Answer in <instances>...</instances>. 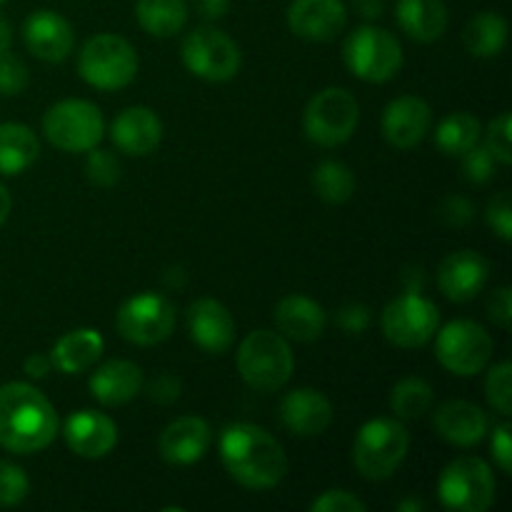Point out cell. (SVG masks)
<instances>
[{
  "label": "cell",
  "mask_w": 512,
  "mask_h": 512,
  "mask_svg": "<svg viewBox=\"0 0 512 512\" xmlns=\"http://www.w3.org/2000/svg\"><path fill=\"white\" fill-rule=\"evenodd\" d=\"M220 458L230 478L250 490L275 488L288 473L283 445L253 423H233L223 430Z\"/></svg>",
  "instance_id": "cell-1"
},
{
  "label": "cell",
  "mask_w": 512,
  "mask_h": 512,
  "mask_svg": "<svg viewBox=\"0 0 512 512\" xmlns=\"http://www.w3.org/2000/svg\"><path fill=\"white\" fill-rule=\"evenodd\" d=\"M58 435V415L38 388L8 383L0 388V445L15 455H33Z\"/></svg>",
  "instance_id": "cell-2"
},
{
  "label": "cell",
  "mask_w": 512,
  "mask_h": 512,
  "mask_svg": "<svg viewBox=\"0 0 512 512\" xmlns=\"http://www.w3.org/2000/svg\"><path fill=\"white\" fill-rule=\"evenodd\" d=\"M295 368L288 340L273 330H253L238 348L240 378L258 393H278Z\"/></svg>",
  "instance_id": "cell-3"
},
{
  "label": "cell",
  "mask_w": 512,
  "mask_h": 512,
  "mask_svg": "<svg viewBox=\"0 0 512 512\" xmlns=\"http://www.w3.org/2000/svg\"><path fill=\"white\" fill-rule=\"evenodd\" d=\"M410 435L400 420L375 418L358 430L353 443V463L365 480H388L403 465Z\"/></svg>",
  "instance_id": "cell-4"
},
{
  "label": "cell",
  "mask_w": 512,
  "mask_h": 512,
  "mask_svg": "<svg viewBox=\"0 0 512 512\" xmlns=\"http://www.w3.org/2000/svg\"><path fill=\"white\" fill-rule=\"evenodd\" d=\"M78 73L93 88L120 90L138 75V53L120 35H93L78 55Z\"/></svg>",
  "instance_id": "cell-5"
},
{
  "label": "cell",
  "mask_w": 512,
  "mask_h": 512,
  "mask_svg": "<svg viewBox=\"0 0 512 512\" xmlns=\"http://www.w3.org/2000/svg\"><path fill=\"white\" fill-rule=\"evenodd\" d=\"M345 65L365 83H385L403 68V48L393 33L378 25H360L348 35L343 48Z\"/></svg>",
  "instance_id": "cell-6"
},
{
  "label": "cell",
  "mask_w": 512,
  "mask_h": 512,
  "mask_svg": "<svg viewBox=\"0 0 512 512\" xmlns=\"http://www.w3.org/2000/svg\"><path fill=\"white\" fill-rule=\"evenodd\" d=\"M43 133L58 150L88 153L103 140L105 120L98 105L88 100H60L45 113Z\"/></svg>",
  "instance_id": "cell-7"
},
{
  "label": "cell",
  "mask_w": 512,
  "mask_h": 512,
  "mask_svg": "<svg viewBox=\"0 0 512 512\" xmlns=\"http://www.w3.org/2000/svg\"><path fill=\"white\" fill-rule=\"evenodd\" d=\"M438 495L443 508L453 512H485L495 500V475L485 460L465 455L445 465Z\"/></svg>",
  "instance_id": "cell-8"
},
{
  "label": "cell",
  "mask_w": 512,
  "mask_h": 512,
  "mask_svg": "<svg viewBox=\"0 0 512 512\" xmlns=\"http://www.w3.org/2000/svg\"><path fill=\"white\" fill-rule=\"evenodd\" d=\"M495 343L475 320H453L435 333V355L440 365L458 378H473L488 368Z\"/></svg>",
  "instance_id": "cell-9"
},
{
  "label": "cell",
  "mask_w": 512,
  "mask_h": 512,
  "mask_svg": "<svg viewBox=\"0 0 512 512\" xmlns=\"http://www.w3.org/2000/svg\"><path fill=\"white\" fill-rule=\"evenodd\" d=\"M360 120V105L345 88H325L308 103L303 128L313 143L335 148L353 138Z\"/></svg>",
  "instance_id": "cell-10"
},
{
  "label": "cell",
  "mask_w": 512,
  "mask_h": 512,
  "mask_svg": "<svg viewBox=\"0 0 512 512\" xmlns=\"http://www.w3.org/2000/svg\"><path fill=\"white\" fill-rule=\"evenodd\" d=\"M180 53H183L185 68L208 83H225L235 78L243 63L235 40L213 25H200L193 33L185 35Z\"/></svg>",
  "instance_id": "cell-11"
},
{
  "label": "cell",
  "mask_w": 512,
  "mask_h": 512,
  "mask_svg": "<svg viewBox=\"0 0 512 512\" xmlns=\"http://www.w3.org/2000/svg\"><path fill=\"white\" fill-rule=\"evenodd\" d=\"M383 333L398 348H423L440 328V310L433 300L405 290L383 310Z\"/></svg>",
  "instance_id": "cell-12"
},
{
  "label": "cell",
  "mask_w": 512,
  "mask_h": 512,
  "mask_svg": "<svg viewBox=\"0 0 512 512\" xmlns=\"http://www.w3.org/2000/svg\"><path fill=\"white\" fill-rule=\"evenodd\" d=\"M115 325L128 343L158 345L173 333L175 305L163 293H138L120 305Z\"/></svg>",
  "instance_id": "cell-13"
},
{
  "label": "cell",
  "mask_w": 512,
  "mask_h": 512,
  "mask_svg": "<svg viewBox=\"0 0 512 512\" xmlns=\"http://www.w3.org/2000/svg\"><path fill=\"white\" fill-rule=\"evenodd\" d=\"M348 23L343 0H293L288 8V25L298 38L310 43H328L338 38Z\"/></svg>",
  "instance_id": "cell-14"
},
{
  "label": "cell",
  "mask_w": 512,
  "mask_h": 512,
  "mask_svg": "<svg viewBox=\"0 0 512 512\" xmlns=\"http://www.w3.org/2000/svg\"><path fill=\"white\" fill-rule=\"evenodd\" d=\"M490 278V263L475 250H455L438 265V288L453 303H468Z\"/></svg>",
  "instance_id": "cell-15"
},
{
  "label": "cell",
  "mask_w": 512,
  "mask_h": 512,
  "mask_svg": "<svg viewBox=\"0 0 512 512\" xmlns=\"http://www.w3.org/2000/svg\"><path fill=\"white\" fill-rule=\"evenodd\" d=\"M23 40L25 48L35 58L45 63H60L70 55L75 43L73 25L53 10H35L25 18L23 23Z\"/></svg>",
  "instance_id": "cell-16"
},
{
  "label": "cell",
  "mask_w": 512,
  "mask_h": 512,
  "mask_svg": "<svg viewBox=\"0 0 512 512\" xmlns=\"http://www.w3.org/2000/svg\"><path fill=\"white\" fill-rule=\"evenodd\" d=\"M188 333L210 355L228 353L235 340L233 313L220 300L200 298L188 308Z\"/></svg>",
  "instance_id": "cell-17"
},
{
  "label": "cell",
  "mask_w": 512,
  "mask_h": 512,
  "mask_svg": "<svg viewBox=\"0 0 512 512\" xmlns=\"http://www.w3.org/2000/svg\"><path fill=\"white\" fill-rule=\"evenodd\" d=\"M433 110L418 95H403L383 110V138L393 148L408 150L415 148L428 135Z\"/></svg>",
  "instance_id": "cell-18"
},
{
  "label": "cell",
  "mask_w": 512,
  "mask_h": 512,
  "mask_svg": "<svg viewBox=\"0 0 512 512\" xmlns=\"http://www.w3.org/2000/svg\"><path fill=\"white\" fill-rule=\"evenodd\" d=\"M65 443L75 455L88 460L105 458L118 445V425L95 410H78L65 420Z\"/></svg>",
  "instance_id": "cell-19"
},
{
  "label": "cell",
  "mask_w": 512,
  "mask_h": 512,
  "mask_svg": "<svg viewBox=\"0 0 512 512\" xmlns=\"http://www.w3.org/2000/svg\"><path fill=\"white\" fill-rule=\"evenodd\" d=\"M280 420L298 438H315L333 423V403L320 390H293L280 403Z\"/></svg>",
  "instance_id": "cell-20"
},
{
  "label": "cell",
  "mask_w": 512,
  "mask_h": 512,
  "mask_svg": "<svg viewBox=\"0 0 512 512\" xmlns=\"http://www.w3.org/2000/svg\"><path fill=\"white\" fill-rule=\"evenodd\" d=\"M110 138L118 150L143 158V155L153 153L163 140V123L150 108L133 105L115 115L113 125H110Z\"/></svg>",
  "instance_id": "cell-21"
},
{
  "label": "cell",
  "mask_w": 512,
  "mask_h": 512,
  "mask_svg": "<svg viewBox=\"0 0 512 512\" xmlns=\"http://www.w3.org/2000/svg\"><path fill=\"white\" fill-rule=\"evenodd\" d=\"M210 440V425L198 415H185V418L173 420L168 428L160 433V455L165 463L170 465H193L208 453Z\"/></svg>",
  "instance_id": "cell-22"
},
{
  "label": "cell",
  "mask_w": 512,
  "mask_h": 512,
  "mask_svg": "<svg viewBox=\"0 0 512 512\" xmlns=\"http://www.w3.org/2000/svg\"><path fill=\"white\" fill-rule=\"evenodd\" d=\"M435 430L440 438L458 448H473L488 433V415L468 400H448L435 410Z\"/></svg>",
  "instance_id": "cell-23"
},
{
  "label": "cell",
  "mask_w": 512,
  "mask_h": 512,
  "mask_svg": "<svg viewBox=\"0 0 512 512\" xmlns=\"http://www.w3.org/2000/svg\"><path fill=\"white\" fill-rule=\"evenodd\" d=\"M273 318L278 333L283 338L298 340V343H313L325 333V325H328V315H325L323 305L300 293L285 295L275 305Z\"/></svg>",
  "instance_id": "cell-24"
},
{
  "label": "cell",
  "mask_w": 512,
  "mask_h": 512,
  "mask_svg": "<svg viewBox=\"0 0 512 512\" xmlns=\"http://www.w3.org/2000/svg\"><path fill=\"white\" fill-rule=\"evenodd\" d=\"M145 378L133 360H110L90 375V393L100 405H125L143 390Z\"/></svg>",
  "instance_id": "cell-25"
},
{
  "label": "cell",
  "mask_w": 512,
  "mask_h": 512,
  "mask_svg": "<svg viewBox=\"0 0 512 512\" xmlns=\"http://www.w3.org/2000/svg\"><path fill=\"white\" fill-rule=\"evenodd\" d=\"M105 350L103 335L95 328H78L65 333L63 338L55 343L53 353V368H58L65 375H78L85 373L88 368H93V363H98V358Z\"/></svg>",
  "instance_id": "cell-26"
},
{
  "label": "cell",
  "mask_w": 512,
  "mask_h": 512,
  "mask_svg": "<svg viewBox=\"0 0 512 512\" xmlns=\"http://www.w3.org/2000/svg\"><path fill=\"white\" fill-rule=\"evenodd\" d=\"M398 23L418 43H433L448 28L443 0H398Z\"/></svg>",
  "instance_id": "cell-27"
},
{
  "label": "cell",
  "mask_w": 512,
  "mask_h": 512,
  "mask_svg": "<svg viewBox=\"0 0 512 512\" xmlns=\"http://www.w3.org/2000/svg\"><path fill=\"white\" fill-rule=\"evenodd\" d=\"M40 143L28 125H0V175H20L38 160Z\"/></svg>",
  "instance_id": "cell-28"
},
{
  "label": "cell",
  "mask_w": 512,
  "mask_h": 512,
  "mask_svg": "<svg viewBox=\"0 0 512 512\" xmlns=\"http://www.w3.org/2000/svg\"><path fill=\"white\" fill-rule=\"evenodd\" d=\"M463 43L475 58H495L503 53L505 43H508V20L493 10L478 13L465 25Z\"/></svg>",
  "instance_id": "cell-29"
},
{
  "label": "cell",
  "mask_w": 512,
  "mask_h": 512,
  "mask_svg": "<svg viewBox=\"0 0 512 512\" xmlns=\"http://www.w3.org/2000/svg\"><path fill=\"white\" fill-rule=\"evenodd\" d=\"M135 15L145 33L155 38H170L188 23V3L185 0H138Z\"/></svg>",
  "instance_id": "cell-30"
},
{
  "label": "cell",
  "mask_w": 512,
  "mask_h": 512,
  "mask_svg": "<svg viewBox=\"0 0 512 512\" xmlns=\"http://www.w3.org/2000/svg\"><path fill=\"white\" fill-rule=\"evenodd\" d=\"M435 143L445 155H463L480 143V120L465 110L448 115L435 130Z\"/></svg>",
  "instance_id": "cell-31"
},
{
  "label": "cell",
  "mask_w": 512,
  "mask_h": 512,
  "mask_svg": "<svg viewBox=\"0 0 512 512\" xmlns=\"http://www.w3.org/2000/svg\"><path fill=\"white\" fill-rule=\"evenodd\" d=\"M313 188L325 203H348L355 193V175L340 160H323L313 173Z\"/></svg>",
  "instance_id": "cell-32"
},
{
  "label": "cell",
  "mask_w": 512,
  "mask_h": 512,
  "mask_svg": "<svg viewBox=\"0 0 512 512\" xmlns=\"http://www.w3.org/2000/svg\"><path fill=\"white\" fill-rule=\"evenodd\" d=\"M433 388L423 378H403L390 393V408L400 420H418L433 405Z\"/></svg>",
  "instance_id": "cell-33"
},
{
  "label": "cell",
  "mask_w": 512,
  "mask_h": 512,
  "mask_svg": "<svg viewBox=\"0 0 512 512\" xmlns=\"http://www.w3.org/2000/svg\"><path fill=\"white\" fill-rule=\"evenodd\" d=\"M485 398L493 405L495 413L500 415H512V365L508 360L493 365L485 380Z\"/></svg>",
  "instance_id": "cell-34"
},
{
  "label": "cell",
  "mask_w": 512,
  "mask_h": 512,
  "mask_svg": "<svg viewBox=\"0 0 512 512\" xmlns=\"http://www.w3.org/2000/svg\"><path fill=\"white\" fill-rule=\"evenodd\" d=\"M85 175L90 183L100 185V188H113L123 175V168L113 150L93 148L88 150V158H85Z\"/></svg>",
  "instance_id": "cell-35"
},
{
  "label": "cell",
  "mask_w": 512,
  "mask_h": 512,
  "mask_svg": "<svg viewBox=\"0 0 512 512\" xmlns=\"http://www.w3.org/2000/svg\"><path fill=\"white\" fill-rule=\"evenodd\" d=\"M30 480L20 465L10 463V460H0V505L3 508H13L28 498Z\"/></svg>",
  "instance_id": "cell-36"
},
{
  "label": "cell",
  "mask_w": 512,
  "mask_h": 512,
  "mask_svg": "<svg viewBox=\"0 0 512 512\" xmlns=\"http://www.w3.org/2000/svg\"><path fill=\"white\" fill-rule=\"evenodd\" d=\"M463 178L473 185H485L495 178V170H498V160L490 155V150L485 145L475 143L473 148L463 153Z\"/></svg>",
  "instance_id": "cell-37"
},
{
  "label": "cell",
  "mask_w": 512,
  "mask_h": 512,
  "mask_svg": "<svg viewBox=\"0 0 512 512\" xmlns=\"http://www.w3.org/2000/svg\"><path fill=\"white\" fill-rule=\"evenodd\" d=\"M483 145L490 150V155H493L500 165L512 163V118H510V113H500L498 118L490 120Z\"/></svg>",
  "instance_id": "cell-38"
},
{
  "label": "cell",
  "mask_w": 512,
  "mask_h": 512,
  "mask_svg": "<svg viewBox=\"0 0 512 512\" xmlns=\"http://www.w3.org/2000/svg\"><path fill=\"white\" fill-rule=\"evenodd\" d=\"M28 65L13 53H0V95H20L28 88Z\"/></svg>",
  "instance_id": "cell-39"
},
{
  "label": "cell",
  "mask_w": 512,
  "mask_h": 512,
  "mask_svg": "<svg viewBox=\"0 0 512 512\" xmlns=\"http://www.w3.org/2000/svg\"><path fill=\"white\" fill-rule=\"evenodd\" d=\"M435 215H438L440 223L448 225V228H465V225L473 223L475 205L473 200L463 198V195H448V198L440 200Z\"/></svg>",
  "instance_id": "cell-40"
},
{
  "label": "cell",
  "mask_w": 512,
  "mask_h": 512,
  "mask_svg": "<svg viewBox=\"0 0 512 512\" xmlns=\"http://www.w3.org/2000/svg\"><path fill=\"white\" fill-rule=\"evenodd\" d=\"M485 220L493 228V233L498 235L500 240H512V200L510 193H498L493 200H490L488 210H485Z\"/></svg>",
  "instance_id": "cell-41"
},
{
  "label": "cell",
  "mask_w": 512,
  "mask_h": 512,
  "mask_svg": "<svg viewBox=\"0 0 512 512\" xmlns=\"http://www.w3.org/2000/svg\"><path fill=\"white\" fill-rule=\"evenodd\" d=\"M313 512H365L368 505L358 498V495L348 493V490H328L320 495L318 500L310 503Z\"/></svg>",
  "instance_id": "cell-42"
},
{
  "label": "cell",
  "mask_w": 512,
  "mask_h": 512,
  "mask_svg": "<svg viewBox=\"0 0 512 512\" xmlns=\"http://www.w3.org/2000/svg\"><path fill=\"white\" fill-rule=\"evenodd\" d=\"M335 323L343 333L348 335H360L368 330L370 325V308L363 303H348L335 313Z\"/></svg>",
  "instance_id": "cell-43"
},
{
  "label": "cell",
  "mask_w": 512,
  "mask_h": 512,
  "mask_svg": "<svg viewBox=\"0 0 512 512\" xmlns=\"http://www.w3.org/2000/svg\"><path fill=\"white\" fill-rule=\"evenodd\" d=\"M180 393H183V383L173 373H160L148 383V398L158 405L175 403L180 398Z\"/></svg>",
  "instance_id": "cell-44"
},
{
  "label": "cell",
  "mask_w": 512,
  "mask_h": 512,
  "mask_svg": "<svg viewBox=\"0 0 512 512\" xmlns=\"http://www.w3.org/2000/svg\"><path fill=\"white\" fill-rule=\"evenodd\" d=\"M488 318L493 320L498 328L508 330L512 323V290L508 285L493 290V295L488 298Z\"/></svg>",
  "instance_id": "cell-45"
},
{
  "label": "cell",
  "mask_w": 512,
  "mask_h": 512,
  "mask_svg": "<svg viewBox=\"0 0 512 512\" xmlns=\"http://www.w3.org/2000/svg\"><path fill=\"white\" fill-rule=\"evenodd\" d=\"M510 425L500 423L495 425L493 440H490V450H493V460L505 475L512 473V443H510Z\"/></svg>",
  "instance_id": "cell-46"
},
{
  "label": "cell",
  "mask_w": 512,
  "mask_h": 512,
  "mask_svg": "<svg viewBox=\"0 0 512 512\" xmlns=\"http://www.w3.org/2000/svg\"><path fill=\"white\" fill-rule=\"evenodd\" d=\"M50 368H53V358H50V355H45V353L28 355V358H25V363H23L25 375H28V378H33V380L45 378V375L50 373Z\"/></svg>",
  "instance_id": "cell-47"
},
{
  "label": "cell",
  "mask_w": 512,
  "mask_h": 512,
  "mask_svg": "<svg viewBox=\"0 0 512 512\" xmlns=\"http://www.w3.org/2000/svg\"><path fill=\"white\" fill-rule=\"evenodd\" d=\"M230 8V0H195V10H198L200 18L205 20H220Z\"/></svg>",
  "instance_id": "cell-48"
},
{
  "label": "cell",
  "mask_w": 512,
  "mask_h": 512,
  "mask_svg": "<svg viewBox=\"0 0 512 512\" xmlns=\"http://www.w3.org/2000/svg\"><path fill=\"white\" fill-rule=\"evenodd\" d=\"M353 8L358 10L360 18L378 20L385 10V0H353Z\"/></svg>",
  "instance_id": "cell-49"
},
{
  "label": "cell",
  "mask_w": 512,
  "mask_h": 512,
  "mask_svg": "<svg viewBox=\"0 0 512 512\" xmlns=\"http://www.w3.org/2000/svg\"><path fill=\"white\" fill-rule=\"evenodd\" d=\"M185 280H188V275H185V270L180 268V265H175V268H168L163 275V283L168 285V288H183Z\"/></svg>",
  "instance_id": "cell-50"
},
{
  "label": "cell",
  "mask_w": 512,
  "mask_h": 512,
  "mask_svg": "<svg viewBox=\"0 0 512 512\" xmlns=\"http://www.w3.org/2000/svg\"><path fill=\"white\" fill-rule=\"evenodd\" d=\"M10 208H13V198H10L8 188H5V185L0 183V228H3V223H5V220H8Z\"/></svg>",
  "instance_id": "cell-51"
},
{
  "label": "cell",
  "mask_w": 512,
  "mask_h": 512,
  "mask_svg": "<svg viewBox=\"0 0 512 512\" xmlns=\"http://www.w3.org/2000/svg\"><path fill=\"white\" fill-rule=\"evenodd\" d=\"M10 40H13V35H10V25L5 23V18L0 15V53H5V50L10 48Z\"/></svg>",
  "instance_id": "cell-52"
},
{
  "label": "cell",
  "mask_w": 512,
  "mask_h": 512,
  "mask_svg": "<svg viewBox=\"0 0 512 512\" xmlns=\"http://www.w3.org/2000/svg\"><path fill=\"white\" fill-rule=\"evenodd\" d=\"M423 508H425V505L420 503V500H413V498L403 500V503L398 505V510H400V512H420Z\"/></svg>",
  "instance_id": "cell-53"
},
{
  "label": "cell",
  "mask_w": 512,
  "mask_h": 512,
  "mask_svg": "<svg viewBox=\"0 0 512 512\" xmlns=\"http://www.w3.org/2000/svg\"><path fill=\"white\" fill-rule=\"evenodd\" d=\"M0 3H5V0H0Z\"/></svg>",
  "instance_id": "cell-54"
}]
</instances>
